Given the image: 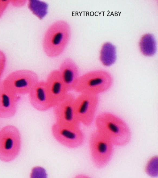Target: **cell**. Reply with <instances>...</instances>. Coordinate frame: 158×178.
Listing matches in <instances>:
<instances>
[{"label": "cell", "instance_id": "1", "mask_svg": "<svg viewBox=\"0 0 158 178\" xmlns=\"http://www.w3.org/2000/svg\"><path fill=\"white\" fill-rule=\"evenodd\" d=\"M96 129L118 146L127 145L130 142L131 131L123 119L110 112H105L97 115L94 119Z\"/></svg>", "mask_w": 158, "mask_h": 178}, {"label": "cell", "instance_id": "2", "mask_svg": "<svg viewBox=\"0 0 158 178\" xmlns=\"http://www.w3.org/2000/svg\"><path fill=\"white\" fill-rule=\"evenodd\" d=\"M71 34V27L67 21L59 20L53 22L44 35L42 47L44 53L50 58L60 56L67 48Z\"/></svg>", "mask_w": 158, "mask_h": 178}, {"label": "cell", "instance_id": "3", "mask_svg": "<svg viewBox=\"0 0 158 178\" xmlns=\"http://www.w3.org/2000/svg\"><path fill=\"white\" fill-rule=\"evenodd\" d=\"M113 83V77L108 72L94 70L80 76L73 90L80 94L98 95L108 90Z\"/></svg>", "mask_w": 158, "mask_h": 178}, {"label": "cell", "instance_id": "4", "mask_svg": "<svg viewBox=\"0 0 158 178\" xmlns=\"http://www.w3.org/2000/svg\"><path fill=\"white\" fill-rule=\"evenodd\" d=\"M89 146L91 160L94 165L98 169L105 167L112 157L114 145L96 129L90 135Z\"/></svg>", "mask_w": 158, "mask_h": 178}, {"label": "cell", "instance_id": "5", "mask_svg": "<svg viewBox=\"0 0 158 178\" xmlns=\"http://www.w3.org/2000/svg\"><path fill=\"white\" fill-rule=\"evenodd\" d=\"M21 138L19 130L15 126L8 125L0 131V160L5 162L14 160L21 148Z\"/></svg>", "mask_w": 158, "mask_h": 178}, {"label": "cell", "instance_id": "6", "mask_svg": "<svg viewBox=\"0 0 158 178\" xmlns=\"http://www.w3.org/2000/svg\"><path fill=\"white\" fill-rule=\"evenodd\" d=\"M37 74L29 70H21L10 73L2 82L6 89L18 95L29 94L39 81Z\"/></svg>", "mask_w": 158, "mask_h": 178}, {"label": "cell", "instance_id": "7", "mask_svg": "<svg viewBox=\"0 0 158 178\" xmlns=\"http://www.w3.org/2000/svg\"><path fill=\"white\" fill-rule=\"evenodd\" d=\"M99 102L98 95L81 93L74 101V108L77 117L80 122L86 126L93 123Z\"/></svg>", "mask_w": 158, "mask_h": 178}, {"label": "cell", "instance_id": "8", "mask_svg": "<svg viewBox=\"0 0 158 178\" xmlns=\"http://www.w3.org/2000/svg\"><path fill=\"white\" fill-rule=\"evenodd\" d=\"M74 95L68 93L53 108L55 123L65 127L77 128L80 123L76 115L74 108Z\"/></svg>", "mask_w": 158, "mask_h": 178}, {"label": "cell", "instance_id": "9", "mask_svg": "<svg viewBox=\"0 0 158 178\" xmlns=\"http://www.w3.org/2000/svg\"><path fill=\"white\" fill-rule=\"evenodd\" d=\"M51 131L55 139L68 148H78L82 145L85 141L84 134L80 127H68L55 122L51 127Z\"/></svg>", "mask_w": 158, "mask_h": 178}, {"label": "cell", "instance_id": "10", "mask_svg": "<svg viewBox=\"0 0 158 178\" xmlns=\"http://www.w3.org/2000/svg\"><path fill=\"white\" fill-rule=\"evenodd\" d=\"M29 94L30 103L36 110L44 112L53 108L45 81L39 80Z\"/></svg>", "mask_w": 158, "mask_h": 178}, {"label": "cell", "instance_id": "11", "mask_svg": "<svg viewBox=\"0 0 158 178\" xmlns=\"http://www.w3.org/2000/svg\"><path fill=\"white\" fill-rule=\"evenodd\" d=\"M45 82L54 107L65 96L68 92L58 70L50 72Z\"/></svg>", "mask_w": 158, "mask_h": 178}, {"label": "cell", "instance_id": "12", "mask_svg": "<svg viewBox=\"0 0 158 178\" xmlns=\"http://www.w3.org/2000/svg\"><path fill=\"white\" fill-rule=\"evenodd\" d=\"M19 99L18 95L6 89L2 83H0V118H9L15 115Z\"/></svg>", "mask_w": 158, "mask_h": 178}, {"label": "cell", "instance_id": "13", "mask_svg": "<svg viewBox=\"0 0 158 178\" xmlns=\"http://www.w3.org/2000/svg\"><path fill=\"white\" fill-rule=\"evenodd\" d=\"M58 70L68 92L73 90L80 76L78 67L75 61L70 58L64 59Z\"/></svg>", "mask_w": 158, "mask_h": 178}, {"label": "cell", "instance_id": "14", "mask_svg": "<svg viewBox=\"0 0 158 178\" xmlns=\"http://www.w3.org/2000/svg\"><path fill=\"white\" fill-rule=\"evenodd\" d=\"M116 59L115 47L110 42L105 43L100 52V60L104 66H109L115 62Z\"/></svg>", "mask_w": 158, "mask_h": 178}, {"label": "cell", "instance_id": "15", "mask_svg": "<svg viewBox=\"0 0 158 178\" xmlns=\"http://www.w3.org/2000/svg\"><path fill=\"white\" fill-rule=\"evenodd\" d=\"M139 47L141 53L145 56L150 57L154 55L156 46L154 36L149 33L143 35L139 41Z\"/></svg>", "mask_w": 158, "mask_h": 178}, {"label": "cell", "instance_id": "16", "mask_svg": "<svg viewBox=\"0 0 158 178\" xmlns=\"http://www.w3.org/2000/svg\"><path fill=\"white\" fill-rule=\"evenodd\" d=\"M145 171L146 173L152 177H156L158 176V157L157 156L152 157L146 163Z\"/></svg>", "mask_w": 158, "mask_h": 178}, {"label": "cell", "instance_id": "17", "mask_svg": "<svg viewBox=\"0 0 158 178\" xmlns=\"http://www.w3.org/2000/svg\"><path fill=\"white\" fill-rule=\"evenodd\" d=\"M6 63V57L5 53L0 50V80L5 70Z\"/></svg>", "mask_w": 158, "mask_h": 178}, {"label": "cell", "instance_id": "18", "mask_svg": "<svg viewBox=\"0 0 158 178\" xmlns=\"http://www.w3.org/2000/svg\"><path fill=\"white\" fill-rule=\"evenodd\" d=\"M10 3V0H0V18H2L6 10Z\"/></svg>", "mask_w": 158, "mask_h": 178}, {"label": "cell", "instance_id": "19", "mask_svg": "<svg viewBox=\"0 0 158 178\" xmlns=\"http://www.w3.org/2000/svg\"><path fill=\"white\" fill-rule=\"evenodd\" d=\"M26 0H10V3L14 6L21 7L24 6L26 3Z\"/></svg>", "mask_w": 158, "mask_h": 178}]
</instances>
